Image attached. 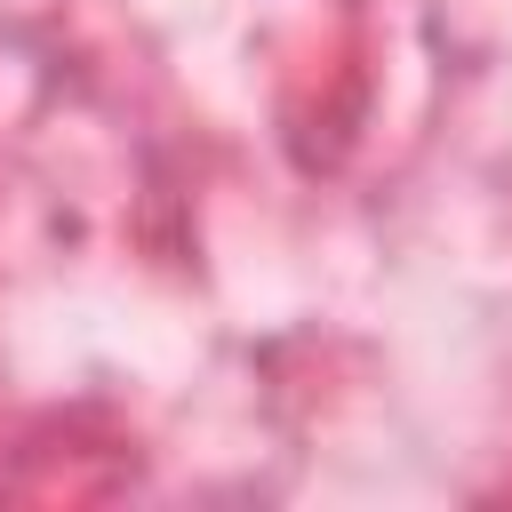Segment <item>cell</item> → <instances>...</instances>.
<instances>
[]
</instances>
